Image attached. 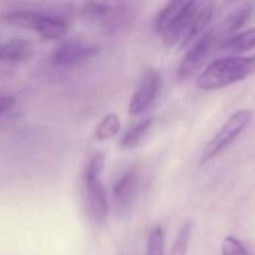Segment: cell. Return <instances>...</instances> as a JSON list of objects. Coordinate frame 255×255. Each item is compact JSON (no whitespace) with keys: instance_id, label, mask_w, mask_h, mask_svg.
<instances>
[{"instance_id":"5bb4252c","label":"cell","mask_w":255,"mask_h":255,"mask_svg":"<svg viewBox=\"0 0 255 255\" xmlns=\"http://www.w3.org/2000/svg\"><path fill=\"white\" fill-rule=\"evenodd\" d=\"M152 127V118H145V120H140L139 123H136L134 126H131L123 136L120 145L121 148L124 149H130V148H134L137 146L143 139L145 136L148 134V131L151 130Z\"/></svg>"},{"instance_id":"52a82bcc","label":"cell","mask_w":255,"mask_h":255,"mask_svg":"<svg viewBox=\"0 0 255 255\" xmlns=\"http://www.w3.org/2000/svg\"><path fill=\"white\" fill-rule=\"evenodd\" d=\"M214 7L215 4L212 1H197L190 24L187 27V31L184 34V39L179 45L181 48L191 46L197 39H200L206 33V28L214 16Z\"/></svg>"},{"instance_id":"603a6c76","label":"cell","mask_w":255,"mask_h":255,"mask_svg":"<svg viewBox=\"0 0 255 255\" xmlns=\"http://www.w3.org/2000/svg\"><path fill=\"white\" fill-rule=\"evenodd\" d=\"M254 57H255V55H254Z\"/></svg>"},{"instance_id":"7a4b0ae2","label":"cell","mask_w":255,"mask_h":255,"mask_svg":"<svg viewBox=\"0 0 255 255\" xmlns=\"http://www.w3.org/2000/svg\"><path fill=\"white\" fill-rule=\"evenodd\" d=\"M253 117L254 114L250 109H239L233 112L229 117V120L223 124V127L215 133V136L205 145L200 155V163H209L221 152H224L248 128V126L253 121Z\"/></svg>"},{"instance_id":"9a60e30c","label":"cell","mask_w":255,"mask_h":255,"mask_svg":"<svg viewBox=\"0 0 255 255\" xmlns=\"http://www.w3.org/2000/svg\"><path fill=\"white\" fill-rule=\"evenodd\" d=\"M121 130V120L117 114L111 112L102 118L99 126L96 127V139L103 142L115 137Z\"/></svg>"},{"instance_id":"6da1fadb","label":"cell","mask_w":255,"mask_h":255,"mask_svg":"<svg viewBox=\"0 0 255 255\" xmlns=\"http://www.w3.org/2000/svg\"><path fill=\"white\" fill-rule=\"evenodd\" d=\"M255 72V57H221L211 61L197 76L196 84L203 91H215L236 84Z\"/></svg>"},{"instance_id":"4fadbf2b","label":"cell","mask_w":255,"mask_h":255,"mask_svg":"<svg viewBox=\"0 0 255 255\" xmlns=\"http://www.w3.org/2000/svg\"><path fill=\"white\" fill-rule=\"evenodd\" d=\"M40 18H42V12L34 9H15L7 12V15L4 16L9 25L24 30H34V31L39 25Z\"/></svg>"},{"instance_id":"30bf717a","label":"cell","mask_w":255,"mask_h":255,"mask_svg":"<svg viewBox=\"0 0 255 255\" xmlns=\"http://www.w3.org/2000/svg\"><path fill=\"white\" fill-rule=\"evenodd\" d=\"M69 21L58 13H42L36 31L43 40H57L69 33Z\"/></svg>"},{"instance_id":"ffe728a7","label":"cell","mask_w":255,"mask_h":255,"mask_svg":"<svg viewBox=\"0 0 255 255\" xmlns=\"http://www.w3.org/2000/svg\"><path fill=\"white\" fill-rule=\"evenodd\" d=\"M145 255H164V232L160 226H157L146 242V254Z\"/></svg>"},{"instance_id":"44dd1931","label":"cell","mask_w":255,"mask_h":255,"mask_svg":"<svg viewBox=\"0 0 255 255\" xmlns=\"http://www.w3.org/2000/svg\"><path fill=\"white\" fill-rule=\"evenodd\" d=\"M221 254L223 255H251L250 251L245 248V245L236 238V236H226L221 245Z\"/></svg>"},{"instance_id":"8992f818","label":"cell","mask_w":255,"mask_h":255,"mask_svg":"<svg viewBox=\"0 0 255 255\" xmlns=\"http://www.w3.org/2000/svg\"><path fill=\"white\" fill-rule=\"evenodd\" d=\"M139 190V172L134 167L127 169L120 175L112 188L114 206L118 215H124L133 206Z\"/></svg>"},{"instance_id":"2e32d148","label":"cell","mask_w":255,"mask_h":255,"mask_svg":"<svg viewBox=\"0 0 255 255\" xmlns=\"http://www.w3.org/2000/svg\"><path fill=\"white\" fill-rule=\"evenodd\" d=\"M251 13H253V4H250V3H244V4L238 6L236 9H233L232 13L224 21L226 31L233 33V31H238L239 28H242L251 18Z\"/></svg>"},{"instance_id":"7402d4cb","label":"cell","mask_w":255,"mask_h":255,"mask_svg":"<svg viewBox=\"0 0 255 255\" xmlns=\"http://www.w3.org/2000/svg\"><path fill=\"white\" fill-rule=\"evenodd\" d=\"M13 105H15V99L12 96L0 94V117H3Z\"/></svg>"},{"instance_id":"ba28073f","label":"cell","mask_w":255,"mask_h":255,"mask_svg":"<svg viewBox=\"0 0 255 255\" xmlns=\"http://www.w3.org/2000/svg\"><path fill=\"white\" fill-rule=\"evenodd\" d=\"M87 188V202H88V212L94 224L105 226L108 215H109V197L108 191L102 181L85 185Z\"/></svg>"},{"instance_id":"d6986e66","label":"cell","mask_w":255,"mask_h":255,"mask_svg":"<svg viewBox=\"0 0 255 255\" xmlns=\"http://www.w3.org/2000/svg\"><path fill=\"white\" fill-rule=\"evenodd\" d=\"M82 15L93 22H103V21L109 19V16L112 15V7L106 3L90 1V3L84 4Z\"/></svg>"},{"instance_id":"7c38bea8","label":"cell","mask_w":255,"mask_h":255,"mask_svg":"<svg viewBox=\"0 0 255 255\" xmlns=\"http://www.w3.org/2000/svg\"><path fill=\"white\" fill-rule=\"evenodd\" d=\"M255 48V27L247 28L244 31L235 33L229 36L223 45L221 51L227 52L229 55L233 57H241V54H245Z\"/></svg>"},{"instance_id":"5b68a950","label":"cell","mask_w":255,"mask_h":255,"mask_svg":"<svg viewBox=\"0 0 255 255\" xmlns=\"http://www.w3.org/2000/svg\"><path fill=\"white\" fill-rule=\"evenodd\" d=\"M215 34L214 31H206L200 39H197L191 46H188L185 55L182 57L179 66H178V79L187 81L190 79L203 64L205 58L209 55L211 48L214 46Z\"/></svg>"},{"instance_id":"ac0fdd59","label":"cell","mask_w":255,"mask_h":255,"mask_svg":"<svg viewBox=\"0 0 255 255\" xmlns=\"http://www.w3.org/2000/svg\"><path fill=\"white\" fill-rule=\"evenodd\" d=\"M191 235H193V224L190 221H185L182 227L178 230L176 238L173 241V245L170 248V255H187L190 242H191Z\"/></svg>"},{"instance_id":"8fae6325","label":"cell","mask_w":255,"mask_h":255,"mask_svg":"<svg viewBox=\"0 0 255 255\" xmlns=\"http://www.w3.org/2000/svg\"><path fill=\"white\" fill-rule=\"evenodd\" d=\"M191 1H169L157 13L154 19V28L161 36L167 28H170L188 9Z\"/></svg>"},{"instance_id":"277c9868","label":"cell","mask_w":255,"mask_h":255,"mask_svg":"<svg viewBox=\"0 0 255 255\" xmlns=\"http://www.w3.org/2000/svg\"><path fill=\"white\" fill-rule=\"evenodd\" d=\"M161 87V76L155 69H148L139 79V84L130 99L128 114L137 117L143 114L157 99Z\"/></svg>"},{"instance_id":"9c48e42d","label":"cell","mask_w":255,"mask_h":255,"mask_svg":"<svg viewBox=\"0 0 255 255\" xmlns=\"http://www.w3.org/2000/svg\"><path fill=\"white\" fill-rule=\"evenodd\" d=\"M34 54V45L28 39L15 37L0 43V61L24 63Z\"/></svg>"},{"instance_id":"e0dca14e","label":"cell","mask_w":255,"mask_h":255,"mask_svg":"<svg viewBox=\"0 0 255 255\" xmlns=\"http://www.w3.org/2000/svg\"><path fill=\"white\" fill-rule=\"evenodd\" d=\"M105 164H106V157L103 152L93 154L91 158L88 160L85 169H84V184L90 185V184L102 181L100 176H102V172L105 169Z\"/></svg>"},{"instance_id":"3957f363","label":"cell","mask_w":255,"mask_h":255,"mask_svg":"<svg viewBox=\"0 0 255 255\" xmlns=\"http://www.w3.org/2000/svg\"><path fill=\"white\" fill-rule=\"evenodd\" d=\"M100 52V46L90 43L82 39H70L63 42L52 54L51 60L60 67H75L81 66Z\"/></svg>"}]
</instances>
